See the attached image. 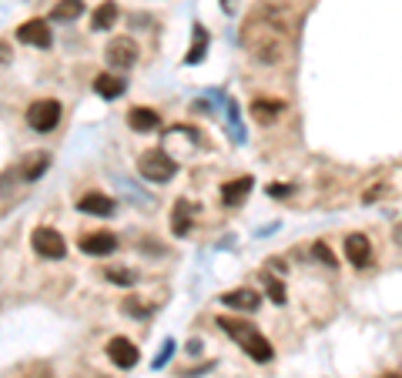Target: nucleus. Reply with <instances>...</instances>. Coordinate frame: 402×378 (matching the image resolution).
<instances>
[{
    "label": "nucleus",
    "mask_w": 402,
    "mask_h": 378,
    "mask_svg": "<svg viewBox=\"0 0 402 378\" xmlns=\"http://www.w3.org/2000/svg\"><path fill=\"white\" fill-rule=\"evenodd\" d=\"M289 34H292V14L275 4H262L242 24V47L251 61L279 64L289 54Z\"/></svg>",
    "instance_id": "1"
},
{
    "label": "nucleus",
    "mask_w": 402,
    "mask_h": 378,
    "mask_svg": "<svg viewBox=\"0 0 402 378\" xmlns=\"http://www.w3.org/2000/svg\"><path fill=\"white\" fill-rule=\"evenodd\" d=\"M218 325H221V332L228 335V338H235L238 345H242V351H245L248 358H255V362H272V342L265 338L255 325H248V321H242V318H218Z\"/></svg>",
    "instance_id": "2"
},
{
    "label": "nucleus",
    "mask_w": 402,
    "mask_h": 378,
    "mask_svg": "<svg viewBox=\"0 0 402 378\" xmlns=\"http://www.w3.org/2000/svg\"><path fill=\"white\" fill-rule=\"evenodd\" d=\"M138 171H141V178H148V181H155V184H165V181H171V178L178 174V161H174L168 151L151 148V151L141 154Z\"/></svg>",
    "instance_id": "3"
},
{
    "label": "nucleus",
    "mask_w": 402,
    "mask_h": 378,
    "mask_svg": "<svg viewBox=\"0 0 402 378\" xmlns=\"http://www.w3.org/2000/svg\"><path fill=\"white\" fill-rule=\"evenodd\" d=\"M104 57H108L111 67H118V71H127V67H134L141 57L138 44H134V37H111L108 47H104Z\"/></svg>",
    "instance_id": "4"
},
{
    "label": "nucleus",
    "mask_w": 402,
    "mask_h": 378,
    "mask_svg": "<svg viewBox=\"0 0 402 378\" xmlns=\"http://www.w3.org/2000/svg\"><path fill=\"white\" fill-rule=\"evenodd\" d=\"M57 121H61V104L54 101V97H44V101H34L31 107H27V124H31L34 131H54L57 127Z\"/></svg>",
    "instance_id": "5"
},
{
    "label": "nucleus",
    "mask_w": 402,
    "mask_h": 378,
    "mask_svg": "<svg viewBox=\"0 0 402 378\" xmlns=\"http://www.w3.org/2000/svg\"><path fill=\"white\" fill-rule=\"evenodd\" d=\"M34 241V251L41 258H50V261H61L64 255H67V244H64V238L54 231V227H37L31 234Z\"/></svg>",
    "instance_id": "6"
},
{
    "label": "nucleus",
    "mask_w": 402,
    "mask_h": 378,
    "mask_svg": "<svg viewBox=\"0 0 402 378\" xmlns=\"http://www.w3.org/2000/svg\"><path fill=\"white\" fill-rule=\"evenodd\" d=\"M108 358L118 365V368H134V365L141 362L134 342H127V338H111L108 342Z\"/></svg>",
    "instance_id": "7"
},
{
    "label": "nucleus",
    "mask_w": 402,
    "mask_h": 378,
    "mask_svg": "<svg viewBox=\"0 0 402 378\" xmlns=\"http://www.w3.org/2000/svg\"><path fill=\"white\" fill-rule=\"evenodd\" d=\"M17 41L20 44H31V47H50V27H47V20H27V24H20L17 27Z\"/></svg>",
    "instance_id": "8"
},
{
    "label": "nucleus",
    "mask_w": 402,
    "mask_h": 378,
    "mask_svg": "<svg viewBox=\"0 0 402 378\" xmlns=\"http://www.w3.org/2000/svg\"><path fill=\"white\" fill-rule=\"evenodd\" d=\"M118 248V238L111 231H94V234H84L81 238V251L84 255H94V258H104Z\"/></svg>",
    "instance_id": "9"
},
{
    "label": "nucleus",
    "mask_w": 402,
    "mask_h": 378,
    "mask_svg": "<svg viewBox=\"0 0 402 378\" xmlns=\"http://www.w3.org/2000/svg\"><path fill=\"white\" fill-rule=\"evenodd\" d=\"M345 258H349L356 268H366L372 261V241L366 234H349V238H345Z\"/></svg>",
    "instance_id": "10"
},
{
    "label": "nucleus",
    "mask_w": 402,
    "mask_h": 378,
    "mask_svg": "<svg viewBox=\"0 0 402 378\" xmlns=\"http://www.w3.org/2000/svg\"><path fill=\"white\" fill-rule=\"evenodd\" d=\"M221 302L228 304V308H238V312H258L262 295L251 291V288H235V291H225V295H221Z\"/></svg>",
    "instance_id": "11"
},
{
    "label": "nucleus",
    "mask_w": 402,
    "mask_h": 378,
    "mask_svg": "<svg viewBox=\"0 0 402 378\" xmlns=\"http://www.w3.org/2000/svg\"><path fill=\"white\" fill-rule=\"evenodd\" d=\"M282 114H285V101H272V97H255L251 101V118L258 124L279 121Z\"/></svg>",
    "instance_id": "12"
},
{
    "label": "nucleus",
    "mask_w": 402,
    "mask_h": 378,
    "mask_svg": "<svg viewBox=\"0 0 402 378\" xmlns=\"http://www.w3.org/2000/svg\"><path fill=\"white\" fill-rule=\"evenodd\" d=\"M78 211L81 214H94V218H111L114 214V197H108V195H84L78 201Z\"/></svg>",
    "instance_id": "13"
},
{
    "label": "nucleus",
    "mask_w": 402,
    "mask_h": 378,
    "mask_svg": "<svg viewBox=\"0 0 402 378\" xmlns=\"http://www.w3.org/2000/svg\"><path fill=\"white\" fill-rule=\"evenodd\" d=\"M251 188H255V181H251L248 174H245V178H235V181H225V184H221V201H225L228 208H238V204L248 197Z\"/></svg>",
    "instance_id": "14"
},
{
    "label": "nucleus",
    "mask_w": 402,
    "mask_h": 378,
    "mask_svg": "<svg viewBox=\"0 0 402 378\" xmlns=\"http://www.w3.org/2000/svg\"><path fill=\"white\" fill-rule=\"evenodd\" d=\"M161 118H158L155 107H131L127 111V127L131 131H141V134H148V131H155Z\"/></svg>",
    "instance_id": "15"
},
{
    "label": "nucleus",
    "mask_w": 402,
    "mask_h": 378,
    "mask_svg": "<svg viewBox=\"0 0 402 378\" xmlns=\"http://www.w3.org/2000/svg\"><path fill=\"white\" fill-rule=\"evenodd\" d=\"M124 88H127V84H124L121 74H97V77H94V91L101 94L104 101H114V97H121Z\"/></svg>",
    "instance_id": "16"
},
{
    "label": "nucleus",
    "mask_w": 402,
    "mask_h": 378,
    "mask_svg": "<svg viewBox=\"0 0 402 378\" xmlns=\"http://www.w3.org/2000/svg\"><path fill=\"white\" fill-rule=\"evenodd\" d=\"M114 20H118V4H114V0H104L91 17V31H111Z\"/></svg>",
    "instance_id": "17"
},
{
    "label": "nucleus",
    "mask_w": 402,
    "mask_h": 378,
    "mask_svg": "<svg viewBox=\"0 0 402 378\" xmlns=\"http://www.w3.org/2000/svg\"><path fill=\"white\" fill-rule=\"evenodd\" d=\"M47 167H50V154H27V158H24V167H20V174H24V181H37Z\"/></svg>",
    "instance_id": "18"
},
{
    "label": "nucleus",
    "mask_w": 402,
    "mask_h": 378,
    "mask_svg": "<svg viewBox=\"0 0 402 378\" xmlns=\"http://www.w3.org/2000/svg\"><path fill=\"white\" fill-rule=\"evenodd\" d=\"M191 211H195V208L188 204L185 197L174 204V211H171V231H174V234H188V231H191Z\"/></svg>",
    "instance_id": "19"
},
{
    "label": "nucleus",
    "mask_w": 402,
    "mask_h": 378,
    "mask_svg": "<svg viewBox=\"0 0 402 378\" xmlns=\"http://www.w3.org/2000/svg\"><path fill=\"white\" fill-rule=\"evenodd\" d=\"M81 14H84V0H57L50 10L54 20H78Z\"/></svg>",
    "instance_id": "20"
},
{
    "label": "nucleus",
    "mask_w": 402,
    "mask_h": 378,
    "mask_svg": "<svg viewBox=\"0 0 402 378\" xmlns=\"http://www.w3.org/2000/svg\"><path fill=\"white\" fill-rule=\"evenodd\" d=\"M205 50H208V31H205L201 24H195V41H191V47H188L185 64H198L201 57H205Z\"/></svg>",
    "instance_id": "21"
},
{
    "label": "nucleus",
    "mask_w": 402,
    "mask_h": 378,
    "mask_svg": "<svg viewBox=\"0 0 402 378\" xmlns=\"http://www.w3.org/2000/svg\"><path fill=\"white\" fill-rule=\"evenodd\" d=\"M265 291H268V298L275 304L285 302V285H282L279 278H272V274H265Z\"/></svg>",
    "instance_id": "22"
},
{
    "label": "nucleus",
    "mask_w": 402,
    "mask_h": 378,
    "mask_svg": "<svg viewBox=\"0 0 402 378\" xmlns=\"http://www.w3.org/2000/svg\"><path fill=\"white\" fill-rule=\"evenodd\" d=\"M312 258H315V261H322V265H328V268H339V261H335V255H332V251H328V248H325L322 241H315V244H312Z\"/></svg>",
    "instance_id": "23"
},
{
    "label": "nucleus",
    "mask_w": 402,
    "mask_h": 378,
    "mask_svg": "<svg viewBox=\"0 0 402 378\" xmlns=\"http://www.w3.org/2000/svg\"><path fill=\"white\" fill-rule=\"evenodd\" d=\"M134 278L138 274L131 268H108V281H114V285H134Z\"/></svg>",
    "instance_id": "24"
},
{
    "label": "nucleus",
    "mask_w": 402,
    "mask_h": 378,
    "mask_svg": "<svg viewBox=\"0 0 402 378\" xmlns=\"http://www.w3.org/2000/svg\"><path fill=\"white\" fill-rule=\"evenodd\" d=\"M382 195H386V184H375V188H369V191L362 195V204H372V201H379Z\"/></svg>",
    "instance_id": "25"
},
{
    "label": "nucleus",
    "mask_w": 402,
    "mask_h": 378,
    "mask_svg": "<svg viewBox=\"0 0 402 378\" xmlns=\"http://www.w3.org/2000/svg\"><path fill=\"white\" fill-rule=\"evenodd\" d=\"M268 195H272V197H289V195H292V184H279V181L268 184Z\"/></svg>",
    "instance_id": "26"
},
{
    "label": "nucleus",
    "mask_w": 402,
    "mask_h": 378,
    "mask_svg": "<svg viewBox=\"0 0 402 378\" xmlns=\"http://www.w3.org/2000/svg\"><path fill=\"white\" fill-rule=\"evenodd\" d=\"M124 312H131V315H148V308H144V304H138L134 298H127V302H124Z\"/></svg>",
    "instance_id": "27"
},
{
    "label": "nucleus",
    "mask_w": 402,
    "mask_h": 378,
    "mask_svg": "<svg viewBox=\"0 0 402 378\" xmlns=\"http://www.w3.org/2000/svg\"><path fill=\"white\" fill-rule=\"evenodd\" d=\"M171 351H174V342H165V351H161V355L155 358V365H165V362H168V355H171Z\"/></svg>",
    "instance_id": "28"
},
{
    "label": "nucleus",
    "mask_w": 402,
    "mask_h": 378,
    "mask_svg": "<svg viewBox=\"0 0 402 378\" xmlns=\"http://www.w3.org/2000/svg\"><path fill=\"white\" fill-rule=\"evenodd\" d=\"M7 61H11V47L0 44V64H7Z\"/></svg>",
    "instance_id": "29"
},
{
    "label": "nucleus",
    "mask_w": 402,
    "mask_h": 378,
    "mask_svg": "<svg viewBox=\"0 0 402 378\" xmlns=\"http://www.w3.org/2000/svg\"><path fill=\"white\" fill-rule=\"evenodd\" d=\"M396 244L402 248V221H399V227H396Z\"/></svg>",
    "instance_id": "30"
},
{
    "label": "nucleus",
    "mask_w": 402,
    "mask_h": 378,
    "mask_svg": "<svg viewBox=\"0 0 402 378\" xmlns=\"http://www.w3.org/2000/svg\"><path fill=\"white\" fill-rule=\"evenodd\" d=\"M221 7H225V10H232V7H235V0H221Z\"/></svg>",
    "instance_id": "31"
},
{
    "label": "nucleus",
    "mask_w": 402,
    "mask_h": 378,
    "mask_svg": "<svg viewBox=\"0 0 402 378\" xmlns=\"http://www.w3.org/2000/svg\"><path fill=\"white\" fill-rule=\"evenodd\" d=\"M382 378H402V375H399V372H386V375H382Z\"/></svg>",
    "instance_id": "32"
}]
</instances>
